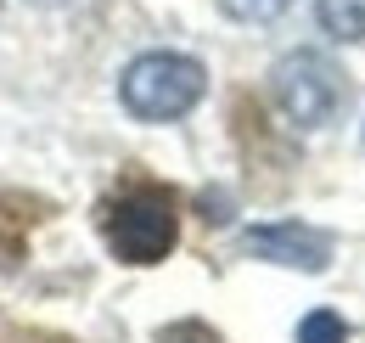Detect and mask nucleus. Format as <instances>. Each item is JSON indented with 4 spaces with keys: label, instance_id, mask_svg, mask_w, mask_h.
Instances as JSON below:
<instances>
[{
    "label": "nucleus",
    "instance_id": "7ed1b4c3",
    "mask_svg": "<svg viewBox=\"0 0 365 343\" xmlns=\"http://www.w3.org/2000/svg\"><path fill=\"white\" fill-rule=\"evenodd\" d=\"M343 96H349L343 74L326 56H315V51H298V56H287L275 68V101H281V113L292 124H304V129L331 124V113L343 107Z\"/></svg>",
    "mask_w": 365,
    "mask_h": 343
},
{
    "label": "nucleus",
    "instance_id": "39448f33",
    "mask_svg": "<svg viewBox=\"0 0 365 343\" xmlns=\"http://www.w3.org/2000/svg\"><path fill=\"white\" fill-rule=\"evenodd\" d=\"M320 23L337 40H365V0H320Z\"/></svg>",
    "mask_w": 365,
    "mask_h": 343
},
{
    "label": "nucleus",
    "instance_id": "20e7f679",
    "mask_svg": "<svg viewBox=\"0 0 365 343\" xmlns=\"http://www.w3.org/2000/svg\"><path fill=\"white\" fill-rule=\"evenodd\" d=\"M247 254L292 264V270H326L331 237L315 225H259V231H247Z\"/></svg>",
    "mask_w": 365,
    "mask_h": 343
},
{
    "label": "nucleus",
    "instance_id": "f03ea898",
    "mask_svg": "<svg viewBox=\"0 0 365 343\" xmlns=\"http://www.w3.org/2000/svg\"><path fill=\"white\" fill-rule=\"evenodd\" d=\"M107 242L124 264H158L180 242V214L163 186H140L107 209Z\"/></svg>",
    "mask_w": 365,
    "mask_h": 343
},
{
    "label": "nucleus",
    "instance_id": "423d86ee",
    "mask_svg": "<svg viewBox=\"0 0 365 343\" xmlns=\"http://www.w3.org/2000/svg\"><path fill=\"white\" fill-rule=\"evenodd\" d=\"M343 338H349V321L331 309H309L298 321V343H343Z\"/></svg>",
    "mask_w": 365,
    "mask_h": 343
},
{
    "label": "nucleus",
    "instance_id": "0eeeda50",
    "mask_svg": "<svg viewBox=\"0 0 365 343\" xmlns=\"http://www.w3.org/2000/svg\"><path fill=\"white\" fill-rule=\"evenodd\" d=\"M292 0H225L230 17H242V23H270V17H281Z\"/></svg>",
    "mask_w": 365,
    "mask_h": 343
},
{
    "label": "nucleus",
    "instance_id": "6e6552de",
    "mask_svg": "<svg viewBox=\"0 0 365 343\" xmlns=\"http://www.w3.org/2000/svg\"><path fill=\"white\" fill-rule=\"evenodd\" d=\"M158 343H220L202 321H175V327H163L158 332Z\"/></svg>",
    "mask_w": 365,
    "mask_h": 343
},
{
    "label": "nucleus",
    "instance_id": "f257e3e1",
    "mask_svg": "<svg viewBox=\"0 0 365 343\" xmlns=\"http://www.w3.org/2000/svg\"><path fill=\"white\" fill-rule=\"evenodd\" d=\"M202 90H208L202 62H191L180 51H146V56H135V62L124 68V79H118L124 107H130L135 119H146V124H163V119L191 113V107L202 101Z\"/></svg>",
    "mask_w": 365,
    "mask_h": 343
}]
</instances>
